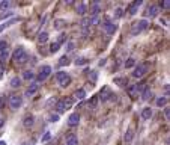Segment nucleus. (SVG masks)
Here are the masks:
<instances>
[{"mask_svg": "<svg viewBox=\"0 0 170 145\" xmlns=\"http://www.w3.org/2000/svg\"><path fill=\"white\" fill-rule=\"evenodd\" d=\"M12 59L15 64H24V62H27V53L26 50H24V47H17L14 53H12Z\"/></svg>", "mask_w": 170, "mask_h": 145, "instance_id": "nucleus-1", "label": "nucleus"}, {"mask_svg": "<svg viewBox=\"0 0 170 145\" xmlns=\"http://www.w3.org/2000/svg\"><path fill=\"white\" fill-rule=\"evenodd\" d=\"M148 29V20H138V21H136L133 26H131V35H138V33H141L143 30H146Z\"/></svg>", "mask_w": 170, "mask_h": 145, "instance_id": "nucleus-2", "label": "nucleus"}, {"mask_svg": "<svg viewBox=\"0 0 170 145\" xmlns=\"http://www.w3.org/2000/svg\"><path fill=\"white\" fill-rule=\"evenodd\" d=\"M56 79H57V82H59V85H60L62 88H66V86H69V83H71V76L68 74V72H65V71L56 72Z\"/></svg>", "mask_w": 170, "mask_h": 145, "instance_id": "nucleus-3", "label": "nucleus"}, {"mask_svg": "<svg viewBox=\"0 0 170 145\" xmlns=\"http://www.w3.org/2000/svg\"><path fill=\"white\" fill-rule=\"evenodd\" d=\"M50 74H51V67H50V65H42V67L39 68L38 76H35V77L38 79V82H45Z\"/></svg>", "mask_w": 170, "mask_h": 145, "instance_id": "nucleus-4", "label": "nucleus"}, {"mask_svg": "<svg viewBox=\"0 0 170 145\" xmlns=\"http://www.w3.org/2000/svg\"><path fill=\"white\" fill-rule=\"evenodd\" d=\"M21 104H23V97H21V95L14 94V95L9 97V107H11L12 110H18V109L21 107Z\"/></svg>", "mask_w": 170, "mask_h": 145, "instance_id": "nucleus-5", "label": "nucleus"}, {"mask_svg": "<svg viewBox=\"0 0 170 145\" xmlns=\"http://www.w3.org/2000/svg\"><path fill=\"white\" fill-rule=\"evenodd\" d=\"M148 70H149V65H148L146 62H144V64H138V65L136 67L134 72H133V76H134L136 79H140V77H143L144 74H146Z\"/></svg>", "mask_w": 170, "mask_h": 145, "instance_id": "nucleus-6", "label": "nucleus"}, {"mask_svg": "<svg viewBox=\"0 0 170 145\" xmlns=\"http://www.w3.org/2000/svg\"><path fill=\"white\" fill-rule=\"evenodd\" d=\"M38 89H39V85L36 83V82H33V83H30L29 85V88L24 91V97H33L36 92H38Z\"/></svg>", "mask_w": 170, "mask_h": 145, "instance_id": "nucleus-7", "label": "nucleus"}, {"mask_svg": "<svg viewBox=\"0 0 170 145\" xmlns=\"http://www.w3.org/2000/svg\"><path fill=\"white\" fill-rule=\"evenodd\" d=\"M103 29H104V32L107 33V35H113L114 32H116V24H113L111 21H106L104 24H103Z\"/></svg>", "mask_w": 170, "mask_h": 145, "instance_id": "nucleus-8", "label": "nucleus"}, {"mask_svg": "<svg viewBox=\"0 0 170 145\" xmlns=\"http://www.w3.org/2000/svg\"><path fill=\"white\" fill-rule=\"evenodd\" d=\"M80 123V115L78 113H71L68 118V126L69 127H77Z\"/></svg>", "mask_w": 170, "mask_h": 145, "instance_id": "nucleus-9", "label": "nucleus"}, {"mask_svg": "<svg viewBox=\"0 0 170 145\" xmlns=\"http://www.w3.org/2000/svg\"><path fill=\"white\" fill-rule=\"evenodd\" d=\"M141 3H143L141 0H136V2H133L131 5H128V8H127V12H128L130 15H134V14H137V9H138V6H140Z\"/></svg>", "mask_w": 170, "mask_h": 145, "instance_id": "nucleus-10", "label": "nucleus"}, {"mask_svg": "<svg viewBox=\"0 0 170 145\" xmlns=\"http://www.w3.org/2000/svg\"><path fill=\"white\" fill-rule=\"evenodd\" d=\"M158 14H160V8H158L157 5H151V6L148 8V11H146V15L151 17V18L158 17Z\"/></svg>", "mask_w": 170, "mask_h": 145, "instance_id": "nucleus-11", "label": "nucleus"}, {"mask_svg": "<svg viewBox=\"0 0 170 145\" xmlns=\"http://www.w3.org/2000/svg\"><path fill=\"white\" fill-rule=\"evenodd\" d=\"M66 109H68V107H66L65 100H59V101H56V112H57V115H59V113H63Z\"/></svg>", "mask_w": 170, "mask_h": 145, "instance_id": "nucleus-12", "label": "nucleus"}, {"mask_svg": "<svg viewBox=\"0 0 170 145\" xmlns=\"http://www.w3.org/2000/svg\"><path fill=\"white\" fill-rule=\"evenodd\" d=\"M133 139H134V130H133V129H127V132H125V135H124V141H125L127 144H131Z\"/></svg>", "mask_w": 170, "mask_h": 145, "instance_id": "nucleus-13", "label": "nucleus"}, {"mask_svg": "<svg viewBox=\"0 0 170 145\" xmlns=\"http://www.w3.org/2000/svg\"><path fill=\"white\" fill-rule=\"evenodd\" d=\"M33 123H35V116L33 115H27L26 118H24V121H23V126L29 129V127L33 126Z\"/></svg>", "mask_w": 170, "mask_h": 145, "instance_id": "nucleus-14", "label": "nucleus"}, {"mask_svg": "<svg viewBox=\"0 0 170 145\" xmlns=\"http://www.w3.org/2000/svg\"><path fill=\"white\" fill-rule=\"evenodd\" d=\"M65 145H78V139L75 135H69L65 141Z\"/></svg>", "mask_w": 170, "mask_h": 145, "instance_id": "nucleus-15", "label": "nucleus"}, {"mask_svg": "<svg viewBox=\"0 0 170 145\" xmlns=\"http://www.w3.org/2000/svg\"><path fill=\"white\" fill-rule=\"evenodd\" d=\"M100 12H101V6H100V3H93V5L90 6V14H92V17H98Z\"/></svg>", "mask_w": 170, "mask_h": 145, "instance_id": "nucleus-16", "label": "nucleus"}, {"mask_svg": "<svg viewBox=\"0 0 170 145\" xmlns=\"http://www.w3.org/2000/svg\"><path fill=\"white\" fill-rule=\"evenodd\" d=\"M152 109L151 107H144L143 110H141V119H151V116H152Z\"/></svg>", "mask_w": 170, "mask_h": 145, "instance_id": "nucleus-17", "label": "nucleus"}, {"mask_svg": "<svg viewBox=\"0 0 170 145\" xmlns=\"http://www.w3.org/2000/svg\"><path fill=\"white\" fill-rule=\"evenodd\" d=\"M9 85H11V88H20L21 86V77H18V76H15V77H12L11 79V82H9Z\"/></svg>", "mask_w": 170, "mask_h": 145, "instance_id": "nucleus-18", "label": "nucleus"}, {"mask_svg": "<svg viewBox=\"0 0 170 145\" xmlns=\"http://www.w3.org/2000/svg\"><path fill=\"white\" fill-rule=\"evenodd\" d=\"M23 79L24 80H33L35 79V72L32 70H26V71L23 72Z\"/></svg>", "mask_w": 170, "mask_h": 145, "instance_id": "nucleus-19", "label": "nucleus"}, {"mask_svg": "<svg viewBox=\"0 0 170 145\" xmlns=\"http://www.w3.org/2000/svg\"><path fill=\"white\" fill-rule=\"evenodd\" d=\"M65 26H66V21L62 20V18H59V20L54 21V29H56V30H62Z\"/></svg>", "mask_w": 170, "mask_h": 145, "instance_id": "nucleus-20", "label": "nucleus"}, {"mask_svg": "<svg viewBox=\"0 0 170 145\" xmlns=\"http://www.w3.org/2000/svg\"><path fill=\"white\" fill-rule=\"evenodd\" d=\"M151 97H152V91H151L149 88H146V89L141 92V100H143V101H148Z\"/></svg>", "mask_w": 170, "mask_h": 145, "instance_id": "nucleus-21", "label": "nucleus"}, {"mask_svg": "<svg viewBox=\"0 0 170 145\" xmlns=\"http://www.w3.org/2000/svg\"><path fill=\"white\" fill-rule=\"evenodd\" d=\"M74 97H75V98H77V100H83V98H84V97H86V91H84L83 88H80V89H77V91H75V94H74Z\"/></svg>", "mask_w": 170, "mask_h": 145, "instance_id": "nucleus-22", "label": "nucleus"}, {"mask_svg": "<svg viewBox=\"0 0 170 145\" xmlns=\"http://www.w3.org/2000/svg\"><path fill=\"white\" fill-rule=\"evenodd\" d=\"M87 12V8H86V5L84 3H78L77 5V14H80V15H84Z\"/></svg>", "mask_w": 170, "mask_h": 145, "instance_id": "nucleus-23", "label": "nucleus"}, {"mask_svg": "<svg viewBox=\"0 0 170 145\" xmlns=\"http://www.w3.org/2000/svg\"><path fill=\"white\" fill-rule=\"evenodd\" d=\"M47 39H48V33H47V32H41V33L38 35V42H39V44L47 42Z\"/></svg>", "mask_w": 170, "mask_h": 145, "instance_id": "nucleus-24", "label": "nucleus"}, {"mask_svg": "<svg viewBox=\"0 0 170 145\" xmlns=\"http://www.w3.org/2000/svg\"><path fill=\"white\" fill-rule=\"evenodd\" d=\"M11 8V2L9 0H2V2H0V9L2 11H8Z\"/></svg>", "mask_w": 170, "mask_h": 145, "instance_id": "nucleus-25", "label": "nucleus"}, {"mask_svg": "<svg viewBox=\"0 0 170 145\" xmlns=\"http://www.w3.org/2000/svg\"><path fill=\"white\" fill-rule=\"evenodd\" d=\"M9 58V50H2L0 52V62H5Z\"/></svg>", "mask_w": 170, "mask_h": 145, "instance_id": "nucleus-26", "label": "nucleus"}, {"mask_svg": "<svg viewBox=\"0 0 170 145\" xmlns=\"http://www.w3.org/2000/svg\"><path fill=\"white\" fill-rule=\"evenodd\" d=\"M167 104V97H160V98L157 100V106L158 107H164Z\"/></svg>", "mask_w": 170, "mask_h": 145, "instance_id": "nucleus-27", "label": "nucleus"}, {"mask_svg": "<svg viewBox=\"0 0 170 145\" xmlns=\"http://www.w3.org/2000/svg\"><path fill=\"white\" fill-rule=\"evenodd\" d=\"M133 67H136V59L134 58H128L125 61V68H133Z\"/></svg>", "mask_w": 170, "mask_h": 145, "instance_id": "nucleus-28", "label": "nucleus"}, {"mask_svg": "<svg viewBox=\"0 0 170 145\" xmlns=\"http://www.w3.org/2000/svg\"><path fill=\"white\" fill-rule=\"evenodd\" d=\"M146 88H148V86H146V82H140L138 85H136V91H137V92H143Z\"/></svg>", "mask_w": 170, "mask_h": 145, "instance_id": "nucleus-29", "label": "nucleus"}, {"mask_svg": "<svg viewBox=\"0 0 170 145\" xmlns=\"http://www.w3.org/2000/svg\"><path fill=\"white\" fill-rule=\"evenodd\" d=\"M56 42H57V44H59V45H62V44H63V42H66V35H65V33H60V35H59V38H57V41H56Z\"/></svg>", "mask_w": 170, "mask_h": 145, "instance_id": "nucleus-30", "label": "nucleus"}, {"mask_svg": "<svg viewBox=\"0 0 170 145\" xmlns=\"http://www.w3.org/2000/svg\"><path fill=\"white\" fill-rule=\"evenodd\" d=\"M69 64V59H68V56H62L60 59H59V65L60 67H63V65H68Z\"/></svg>", "mask_w": 170, "mask_h": 145, "instance_id": "nucleus-31", "label": "nucleus"}, {"mask_svg": "<svg viewBox=\"0 0 170 145\" xmlns=\"http://www.w3.org/2000/svg\"><path fill=\"white\" fill-rule=\"evenodd\" d=\"M89 62V59H86V58H78L77 61H75V65L78 67V65H86Z\"/></svg>", "mask_w": 170, "mask_h": 145, "instance_id": "nucleus-32", "label": "nucleus"}, {"mask_svg": "<svg viewBox=\"0 0 170 145\" xmlns=\"http://www.w3.org/2000/svg\"><path fill=\"white\" fill-rule=\"evenodd\" d=\"M59 48H60V45H59L57 42H53V44L50 45V52H51V53H56Z\"/></svg>", "mask_w": 170, "mask_h": 145, "instance_id": "nucleus-33", "label": "nucleus"}, {"mask_svg": "<svg viewBox=\"0 0 170 145\" xmlns=\"http://www.w3.org/2000/svg\"><path fill=\"white\" fill-rule=\"evenodd\" d=\"M122 15H124V9L117 8V9H116V12H114V18H122Z\"/></svg>", "mask_w": 170, "mask_h": 145, "instance_id": "nucleus-34", "label": "nucleus"}, {"mask_svg": "<svg viewBox=\"0 0 170 145\" xmlns=\"http://www.w3.org/2000/svg\"><path fill=\"white\" fill-rule=\"evenodd\" d=\"M15 20H11V21H6V23H3V24H0V32H2L5 27H8V26H11V24L14 23Z\"/></svg>", "mask_w": 170, "mask_h": 145, "instance_id": "nucleus-35", "label": "nucleus"}, {"mask_svg": "<svg viewBox=\"0 0 170 145\" xmlns=\"http://www.w3.org/2000/svg\"><path fill=\"white\" fill-rule=\"evenodd\" d=\"M50 139H51V133H50V132H47V133L42 136L41 141H42V142H47V141H50Z\"/></svg>", "mask_w": 170, "mask_h": 145, "instance_id": "nucleus-36", "label": "nucleus"}, {"mask_svg": "<svg viewBox=\"0 0 170 145\" xmlns=\"http://www.w3.org/2000/svg\"><path fill=\"white\" fill-rule=\"evenodd\" d=\"M96 104H98V97H92V100H90V106L92 107H96Z\"/></svg>", "mask_w": 170, "mask_h": 145, "instance_id": "nucleus-37", "label": "nucleus"}, {"mask_svg": "<svg viewBox=\"0 0 170 145\" xmlns=\"http://www.w3.org/2000/svg\"><path fill=\"white\" fill-rule=\"evenodd\" d=\"M2 50H8V42L6 41H0V52Z\"/></svg>", "mask_w": 170, "mask_h": 145, "instance_id": "nucleus-38", "label": "nucleus"}, {"mask_svg": "<svg viewBox=\"0 0 170 145\" xmlns=\"http://www.w3.org/2000/svg\"><path fill=\"white\" fill-rule=\"evenodd\" d=\"M50 121H51V123H57V121H59V115H57V113H56V115L53 113V115L50 116Z\"/></svg>", "mask_w": 170, "mask_h": 145, "instance_id": "nucleus-39", "label": "nucleus"}, {"mask_svg": "<svg viewBox=\"0 0 170 145\" xmlns=\"http://www.w3.org/2000/svg\"><path fill=\"white\" fill-rule=\"evenodd\" d=\"M74 47H75V45H74V42H68L66 50H68V52H72V50H74Z\"/></svg>", "mask_w": 170, "mask_h": 145, "instance_id": "nucleus-40", "label": "nucleus"}, {"mask_svg": "<svg viewBox=\"0 0 170 145\" xmlns=\"http://www.w3.org/2000/svg\"><path fill=\"white\" fill-rule=\"evenodd\" d=\"M114 83H117L119 86H122V83H125V80L120 79V77H116V79H114Z\"/></svg>", "mask_w": 170, "mask_h": 145, "instance_id": "nucleus-41", "label": "nucleus"}, {"mask_svg": "<svg viewBox=\"0 0 170 145\" xmlns=\"http://www.w3.org/2000/svg\"><path fill=\"white\" fill-rule=\"evenodd\" d=\"M160 6H161V8H164V9H169V8H170V3H169V2H161V3H160ZM160 6H158V8H160Z\"/></svg>", "mask_w": 170, "mask_h": 145, "instance_id": "nucleus-42", "label": "nucleus"}, {"mask_svg": "<svg viewBox=\"0 0 170 145\" xmlns=\"http://www.w3.org/2000/svg\"><path fill=\"white\" fill-rule=\"evenodd\" d=\"M164 116H166L167 121L170 119V110H169V107H164Z\"/></svg>", "mask_w": 170, "mask_h": 145, "instance_id": "nucleus-43", "label": "nucleus"}, {"mask_svg": "<svg viewBox=\"0 0 170 145\" xmlns=\"http://www.w3.org/2000/svg\"><path fill=\"white\" fill-rule=\"evenodd\" d=\"M12 15H14V12L9 11L8 14H3V15H2V20H5V18H8V17H12Z\"/></svg>", "mask_w": 170, "mask_h": 145, "instance_id": "nucleus-44", "label": "nucleus"}, {"mask_svg": "<svg viewBox=\"0 0 170 145\" xmlns=\"http://www.w3.org/2000/svg\"><path fill=\"white\" fill-rule=\"evenodd\" d=\"M3 72H5V68H3L2 64H0V79H3Z\"/></svg>", "mask_w": 170, "mask_h": 145, "instance_id": "nucleus-45", "label": "nucleus"}, {"mask_svg": "<svg viewBox=\"0 0 170 145\" xmlns=\"http://www.w3.org/2000/svg\"><path fill=\"white\" fill-rule=\"evenodd\" d=\"M90 77H92L93 82H96V72L95 71H90Z\"/></svg>", "mask_w": 170, "mask_h": 145, "instance_id": "nucleus-46", "label": "nucleus"}, {"mask_svg": "<svg viewBox=\"0 0 170 145\" xmlns=\"http://www.w3.org/2000/svg\"><path fill=\"white\" fill-rule=\"evenodd\" d=\"M5 121H6V119H5L3 116H0V129H2V127L5 126Z\"/></svg>", "mask_w": 170, "mask_h": 145, "instance_id": "nucleus-47", "label": "nucleus"}, {"mask_svg": "<svg viewBox=\"0 0 170 145\" xmlns=\"http://www.w3.org/2000/svg\"><path fill=\"white\" fill-rule=\"evenodd\" d=\"M3 104H5V98H3V97H0V109L3 107Z\"/></svg>", "mask_w": 170, "mask_h": 145, "instance_id": "nucleus-48", "label": "nucleus"}, {"mask_svg": "<svg viewBox=\"0 0 170 145\" xmlns=\"http://www.w3.org/2000/svg\"><path fill=\"white\" fill-rule=\"evenodd\" d=\"M0 145H6V144H5V142H0Z\"/></svg>", "mask_w": 170, "mask_h": 145, "instance_id": "nucleus-49", "label": "nucleus"}]
</instances>
